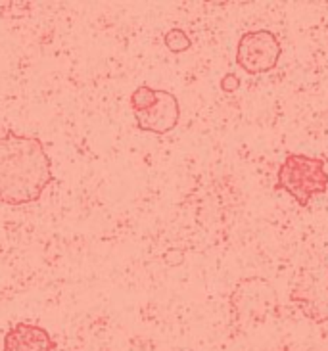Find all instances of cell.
<instances>
[{
    "label": "cell",
    "mask_w": 328,
    "mask_h": 351,
    "mask_svg": "<svg viewBox=\"0 0 328 351\" xmlns=\"http://www.w3.org/2000/svg\"><path fill=\"white\" fill-rule=\"evenodd\" d=\"M274 190H282L307 208L311 199L328 192L327 162L317 156L288 152L277 171Z\"/></svg>",
    "instance_id": "obj_2"
},
{
    "label": "cell",
    "mask_w": 328,
    "mask_h": 351,
    "mask_svg": "<svg viewBox=\"0 0 328 351\" xmlns=\"http://www.w3.org/2000/svg\"><path fill=\"white\" fill-rule=\"evenodd\" d=\"M163 43H165L169 52H173V54H185L192 48V38L188 37L185 29L178 27L169 29L167 33L163 35Z\"/></svg>",
    "instance_id": "obj_9"
},
{
    "label": "cell",
    "mask_w": 328,
    "mask_h": 351,
    "mask_svg": "<svg viewBox=\"0 0 328 351\" xmlns=\"http://www.w3.org/2000/svg\"><path fill=\"white\" fill-rule=\"evenodd\" d=\"M290 302L315 324L328 323V265L301 269L290 290Z\"/></svg>",
    "instance_id": "obj_4"
},
{
    "label": "cell",
    "mask_w": 328,
    "mask_h": 351,
    "mask_svg": "<svg viewBox=\"0 0 328 351\" xmlns=\"http://www.w3.org/2000/svg\"><path fill=\"white\" fill-rule=\"evenodd\" d=\"M56 343L50 334L37 324L18 323L4 336L2 351H54Z\"/></svg>",
    "instance_id": "obj_7"
},
{
    "label": "cell",
    "mask_w": 328,
    "mask_h": 351,
    "mask_svg": "<svg viewBox=\"0 0 328 351\" xmlns=\"http://www.w3.org/2000/svg\"><path fill=\"white\" fill-rule=\"evenodd\" d=\"M52 180V163L38 138L16 133L0 136V204H33Z\"/></svg>",
    "instance_id": "obj_1"
},
{
    "label": "cell",
    "mask_w": 328,
    "mask_h": 351,
    "mask_svg": "<svg viewBox=\"0 0 328 351\" xmlns=\"http://www.w3.org/2000/svg\"><path fill=\"white\" fill-rule=\"evenodd\" d=\"M231 315L238 326L263 323L279 309V295L271 280L265 276H246L236 282L231 292Z\"/></svg>",
    "instance_id": "obj_3"
},
{
    "label": "cell",
    "mask_w": 328,
    "mask_h": 351,
    "mask_svg": "<svg viewBox=\"0 0 328 351\" xmlns=\"http://www.w3.org/2000/svg\"><path fill=\"white\" fill-rule=\"evenodd\" d=\"M165 261L171 267L183 265L185 263V252L183 250H169L167 254H165Z\"/></svg>",
    "instance_id": "obj_11"
},
{
    "label": "cell",
    "mask_w": 328,
    "mask_h": 351,
    "mask_svg": "<svg viewBox=\"0 0 328 351\" xmlns=\"http://www.w3.org/2000/svg\"><path fill=\"white\" fill-rule=\"evenodd\" d=\"M156 100H158V90L148 85L137 86V88L132 90L131 98H129V102H131V108L134 114H141V112L150 110L152 106L156 104Z\"/></svg>",
    "instance_id": "obj_8"
},
{
    "label": "cell",
    "mask_w": 328,
    "mask_h": 351,
    "mask_svg": "<svg viewBox=\"0 0 328 351\" xmlns=\"http://www.w3.org/2000/svg\"><path fill=\"white\" fill-rule=\"evenodd\" d=\"M282 45L267 29L246 31L236 45V66L248 75H263L279 66Z\"/></svg>",
    "instance_id": "obj_5"
},
{
    "label": "cell",
    "mask_w": 328,
    "mask_h": 351,
    "mask_svg": "<svg viewBox=\"0 0 328 351\" xmlns=\"http://www.w3.org/2000/svg\"><path fill=\"white\" fill-rule=\"evenodd\" d=\"M137 127L144 133L167 134L178 125L180 119V104L178 98L169 90H158V100L150 110L134 114Z\"/></svg>",
    "instance_id": "obj_6"
},
{
    "label": "cell",
    "mask_w": 328,
    "mask_h": 351,
    "mask_svg": "<svg viewBox=\"0 0 328 351\" xmlns=\"http://www.w3.org/2000/svg\"><path fill=\"white\" fill-rule=\"evenodd\" d=\"M219 86H221V90H223V93H226V95H233V93L238 90V86H240V79H238L236 73H226V75L221 77V83H219Z\"/></svg>",
    "instance_id": "obj_10"
}]
</instances>
